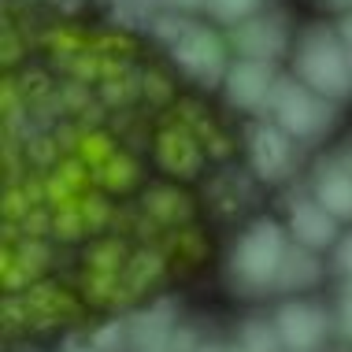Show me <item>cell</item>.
<instances>
[{"instance_id":"cell-20","label":"cell","mask_w":352,"mask_h":352,"mask_svg":"<svg viewBox=\"0 0 352 352\" xmlns=\"http://www.w3.org/2000/svg\"><path fill=\"white\" fill-rule=\"evenodd\" d=\"M126 245L122 241H100L97 249L89 252V271H97V274H122V267H126Z\"/></svg>"},{"instance_id":"cell-25","label":"cell","mask_w":352,"mask_h":352,"mask_svg":"<svg viewBox=\"0 0 352 352\" xmlns=\"http://www.w3.org/2000/svg\"><path fill=\"white\" fill-rule=\"evenodd\" d=\"M334 267L345 274V278H352V234L338 237V245H334Z\"/></svg>"},{"instance_id":"cell-30","label":"cell","mask_w":352,"mask_h":352,"mask_svg":"<svg viewBox=\"0 0 352 352\" xmlns=\"http://www.w3.org/2000/svg\"><path fill=\"white\" fill-rule=\"evenodd\" d=\"M338 34H341V41L349 45V52H352V12L341 15V23H338Z\"/></svg>"},{"instance_id":"cell-28","label":"cell","mask_w":352,"mask_h":352,"mask_svg":"<svg viewBox=\"0 0 352 352\" xmlns=\"http://www.w3.org/2000/svg\"><path fill=\"white\" fill-rule=\"evenodd\" d=\"M338 327H341V334L352 341V297L349 293H341V300H338Z\"/></svg>"},{"instance_id":"cell-7","label":"cell","mask_w":352,"mask_h":352,"mask_svg":"<svg viewBox=\"0 0 352 352\" xmlns=\"http://www.w3.org/2000/svg\"><path fill=\"white\" fill-rule=\"evenodd\" d=\"M249 160L263 182H282L297 167V141L278 122H256L249 130Z\"/></svg>"},{"instance_id":"cell-21","label":"cell","mask_w":352,"mask_h":352,"mask_svg":"<svg viewBox=\"0 0 352 352\" xmlns=\"http://www.w3.org/2000/svg\"><path fill=\"white\" fill-rule=\"evenodd\" d=\"M93 349L100 352H130V319H111L93 334Z\"/></svg>"},{"instance_id":"cell-13","label":"cell","mask_w":352,"mask_h":352,"mask_svg":"<svg viewBox=\"0 0 352 352\" xmlns=\"http://www.w3.org/2000/svg\"><path fill=\"white\" fill-rule=\"evenodd\" d=\"M319 278H322L319 256L293 241L289 249H285V260H282V271H278V285H274V289H282V293H304V289H311Z\"/></svg>"},{"instance_id":"cell-12","label":"cell","mask_w":352,"mask_h":352,"mask_svg":"<svg viewBox=\"0 0 352 352\" xmlns=\"http://www.w3.org/2000/svg\"><path fill=\"white\" fill-rule=\"evenodd\" d=\"M156 160L167 175L193 178L204 164V148H201V141L193 134H186V130H164L156 141Z\"/></svg>"},{"instance_id":"cell-23","label":"cell","mask_w":352,"mask_h":352,"mask_svg":"<svg viewBox=\"0 0 352 352\" xmlns=\"http://www.w3.org/2000/svg\"><path fill=\"white\" fill-rule=\"evenodd\" d=\"M78 208H82V219H85V226H89V230H100V226L111 219L108 201H104V197H97V193H82V197H78Z\"/></svg>"},{"instance_id":"cell-35","label":"cell","mask_w":352,"mask_h":352,"mask_svg":"<svg viewBox=\"0 0 352 352\" xmlns=\"http://www.w3.org/2000/svg\"><path fill=\"white\" fill-rule=\"evenodd\" d=\"M341 293H349V297H352V278H345V285H341Z\"/></svg>"},{"instance_id":"cell-10","label":"cell","mask_w":352,"mask_h":352,"mask_svg":"<svg viewBox=\"0 0 352 352\" xmlns=\"http://www.w3.org/2000/svg\"><path fill=\"white\" fill-rule=\"evenodd\" d=\"M170 338H175V308L167 300L130 319V352H167Z\"/></svg>"},{"instance_id":"cell-11","label":"cell","mask_w":352,"mask_h":352,"mask_svg":"<svg viewBox=\"0 0 352 352\" xmlns=\"http://www.w3.org/2000/svg\"><path fill=\"white\" fill-rule=\"evenodd\" d=\"M311 197L327 208L338 223H352V175L334 160H327L316 170V182H311Z\"/></svg>"},{"instance_id":"cell-17","label":"cell","mask_w":352,"mask_h":352,"mask_svg":"<svg viewBox=\"0 0 352 352\" xmlns=\"http://www.w3.org/2000/svg\"><path fill=\"white\" fill-rule=\"evenodd\" d=\"M97 175H100L104 189H111V193H126V189H134V182H138V164L130 156H122V152H116L104 167H97Z\"/></svg>"},{"instance_id":"cell-15","label":"cell","mask_w":352,"mask_h":352,"mask_svg":"<svg viewBox=\"0 0 352 352\" xmlns=\"http://www.w3.org/2000/svg\"><path fill=\"white\" fill-rule=\"evenodd\" d=\"M26 308H30V319L37 322H49V319H63L74 311V300L67 297V293L60 289V285H30V289L23 293Z\"/></svg>"},{"instance_id":"cell-22","label":"cell","mask_w":352,"mask_h":352,"mask_svg":"<svg viewBox=\"0 0 352 352\" xmlns=\"http://www.w3.org/2000/svg\"><path fill=\"white\" fill-rule=\"evenodd\" d=\"M111 156H116V148H111V141L104 138V134H82L78 138V160H85L93 170L104 167Z\"/></svg>"},{"instance_id":"cell-19","label":"cell","mask_w":352,"mask_h":352,"mask_svg":"<svg viewBox=\"0 0 352 352\" xmlns=\"http://www.w3.org/2000/svg\"><path fill=\"white\" fill-rule=\"evenodd\" d=\"M204 12L212 15L215 23H223V26H237V23H245V19L260 15L263 0H208Z\"/></svg>"},{"instance_id":"cell-1","label":"cell","mask_w":352,"mask_h":352,"mask_svg":"<svg viewBox=\"0 0 352 352\" xmlns=\"http://www.w3.org/2000/svg\"><path fill=\"white\" fill-rule=\"evenodd\" d=\"M289 249V237L278 223L256 219V223L237 237L230 260H226V285L241 297H263L278 285V271Z\"/></svg>"},{"instance_id":"cell-6","label":"cell","mask_w":352,"mask_h":352,"mask_svg":"<svg viewBox=\"0 0 352 352\" xmlns=\"http://www.w3.org/2000/svg\"><path fill=\"white\" fill-rule=\"evenodd\" d=\"M274 82H278V71H274L271 60H249V56H241L226 71L223 93L237 111H263L271 100Z\"/></svg>"},{"instance_id":"cell-32","label":"cell","mask_w":352,"mask_h":352,"mask_svg":"<svg viewBox=\"0 0 352 352\" xmlns=\"http://www.w3.org/2000/svg\"><path fill=\"white\" fill-rule=\"evenodd\" d=\"M330 8H334V12H352V0H327Z\"/></svg>"},{"instance_id":"cell-8","label":"cell","mask_w":352,"mask_h":352,"mask_svg":"<svg viewBox=\"0 0 352 352\" xmlns=\"http://www.w3.org/2000/svg\"><path fill=\"white\" fill-rule=\"evenodd\" d=\"M230 45L237 56H249V60H282L289 52V30H285L282 15H252L245 23H237L230 30Z\"/></svg>"},{"instance_id":"cell-34","label":"cell","mask_w":352,"mask_h":352,"mask_svg":"<svg viewBox=\"0 0 352 352\" xmlns=\"http://www.w3.org/2000/svg\"><path fill=\"white\" fill-rule=\"evenodd\" d=\"M63 352H100V349H93V345H67Z\"/></svg>"},{"instance_id":"cell-36","label":"cell","mask_w":352,"mask_h":352,"mask_svg":"<svg viewBox=\"0 0 352 352\" xmlns=\"http://www.w3.org/2000/svg\"><path fill=\"white\" fill-rule=\"evenodd\" d=\"M167 352H175V349H167Z\"/></svg>"},{"instance_id":"cell-27","label":"cell","mask_w":352,"mask_h":352,"mask_svg":"<svg viewBox=\"0 0 352 352\" xmlns=\"http://www.w3.org/2000/svg\"><path fill=\"white\" fill-rule=\"evenodd\" d=\"M138 85H141V93H145V97H152V100H167V97H170V93H167V82L156 78V74H145Z\"/></svg>"},{"instance_id":"cell-31","label":"cell","mask_w":352,"mask_h":352,"mask_svg":"<svg viewBox=\"0 0 352 352\" xmlns=\"http://www.w3.org/2000/svg\"><path fill=\"white\" fill-rule=\"evenodd\" d=\"M334 164H341V167H345V170H349V175H352V141H345V145H341V148H338V156H334Z\"/></svg>"},{"instance_id":"cell-29","label":"cell","mask_w":352,"mask_h":352,"mask_svg":"<svg viewBox=\"0 0 352 352\" xmlns=\"http://www.w3.org/2000/svg\"><path fill=\"white\" fill-rule=\"evenodd\" d=\"M160 4H167L170 8V12H201V8L208 4V0H160Z\"/></svg>"},{"instance_id":"cell-9","label":"cell","mask_w":352,"mask_h":352,"mask_svg":"<svg viewBox=\"0 0 352 352\" xmlns=\"http://www.w3.org/2000/svg\"><path fill=\"white\" fill-rule=\"evenodd\" d=\"M289 237L311 252L334 249L338 245V219L322 208L316 197H297L289 204Z\"/></svg>"},{"instance_id":"cell-4","label":"cell","mask_w":352,"mask_h":352,"mask_svg":"<svg viewBox=\"0 0 352 352\" xmlns=\"http://www.w3.org/2000/svg\"><path fill=\"white\" fill-rule=\"evenodd\" d=\"M226 45H230V41H223L215 30L189 23V30L178 37L175 45H170V56H175V63L182 67V74H189L193 82H201V85H223L226 71H230Z\"/></svg>"},{"instance_id":"cell-14","label":"cell","mask_w":352,"mask_h":352,"mask_svg":"<svg viewBox=\"0 0 352 352\" xmlns=\"http://www.w3.org/2000/svg\"><path fill=\"white\" fill-rule=\"evenodd\" d=\"M164 278V256L160 252H138L126 260V267H122V293L130 297H138V293H148L152 285Z\"/></svg>"},{"instance_id":"cell-16","label":"cell","mask_w":352,"mask_h":352,"mask_svg":"<svg viewBox=\"0 0 352 352\" xmlns=\"http://www.w3.org/2000/svg\"><path fill=\"white\" fill-rule=\"evenodd\" d=\"M145 208H148L152 219H160V223H182V219H189V201L178 193V189H170V186L152 189Z\"/></svg>"},{"instance_id":"cell-5","label":"cell","mask_w":352,"mask_h":352,"mask_svg":"<svg viewBox=\"0 0 352 352\" xmlns=\"http://www.w3.org/2000/svg\"><path fill=\"white\" fill-rule=\"evenodd\" d=\"M274 330L282 338L285 352H322L327 345V311L311 300H285L274 311Z\"/></svg>"},{"instance_id":"cell-2","label":"cell","mask_w":352,"mask_h":352,"mask_svg":"<svg viewBox=\"0 0 352 352\" xmlns=\"http://www.w3.org/2000/svg\"><path fill=\"white\" fill-rule=\"evenodd\" d=\"M293 74L334 104L352 97V52L341 41L338 26L316 23L300 34L293 45Z\"/></svg>"},{"instance_id":"cell-18","label":"cell","mask_w":352,"mask_h":352,"mask_svg":"<svg viewBox=\"0 0 352 352\" xmlns=\"http://www.w3.org/2000/svg\"><path fill=\"white\" fill-rule=\"evenodd\" d=\"M237 345H241L245 352H285L278 330H274V319H271V322L249 319V322L241 327V338H237Z\"/></svg>"},{"instance_id":"cell-26","label":"cell","mask_w":352,"mask_h":352,"mask_svg":"<svg viewBox=\"0 0 352 352\" xmlns=\"http://www.w3.org/2000/svg\"><path fill=\"white\" fill-rule=\"evenodd\" d=\"M170 349H175V352H197V349H201V338H197L189 327H175V338H170Z\"/></svg>"},{"instance_id":"cell-33","label":"cell","mask_w":352,"mask_h":352,"mask_svg":"<svg viewBox=\"0 0 352 352\" xmlns=\"http://www.w3.org/2000/svg\"><path fill=\"white\" fill-rule=\"evenodd\" d=\"M197 352H226V349L215 345V341H201V349H197Z\"/></svg>"},{"instance_id":"cell-3","label":"cell","mask_w":352,"mask_h":352,"mask_svg":"<svg viewBox=\"0 0 352 352\" xmlns=\"http://www.w3.org/2000/svg\"><path fill=\"white\" fill-rule=\"evenodd\" d=\"M267 111H271V122H278L293 141H319L338 122V104L319 97L316 89H308L297 74H278Z\"/></svg>"},{"instance_id":"cell-24","label":"cell","mask_w":352,"mask_h":352,"mask_svg":"<svg viewBox=\"0 0 352 352\" xmlns=\"http://www.w3.org/2000/svg\"><path fill=\"white\" fill-rule=\"evenodd\" d=\"M186 30H189V23L182 19V12H167V15H156V19H152V34H156L164 45H175Z\"/></svg>"}]
</instances>
